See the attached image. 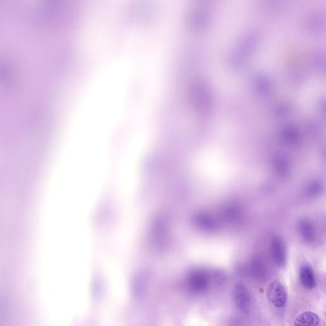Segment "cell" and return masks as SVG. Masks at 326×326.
<instances>
[{"label":"cell","mask_w":326,"mask_h":326,"mask_svg":"<svg viewBox=\"0 0 326 326\" xmlns=\"http://www.w3.org/2000/svg\"><path fill=\"white\" fill-rule=\"evenodd\" d=\"M267 297L275 307L283 308L286 304L288 295L283 284L276 281L269 284L267 289Z\"/></svg>","instance_id":"6da1fadb"},{"label":"cell","mask_w":326,"mask_h":326,"mask_svg":"<svg viewBox=\"0 0 326 326\" xmlns=\"http://www.w3.org/2000/svg\"><path fill=\"white\" fill-rule=\"evenodd\" d=\"M234 297L238 308L243 312H247L250 307L251 298L248 290L244 284H238L235 286Z\"/></svg>","instance_id":"7a4b0ae2"},{"label":"cell","mask_w":326,"mask_h":326,"mask_svg":"<svg viewBox=\"0 0 326 326\" xmlns=\"http://www.w3.org/2000/svg\"><path fill=\"white\" fill-rule=\"evenodd\" d=\"M320 320L318 315L312 312H306L299 315L295 321V326H318Z\"/></svg>","instance_id":"277c9868"},{"label":"cell","mask_w":326,"mask_h":326,"mask_svg":"<svg viewBox=\"0 0 326 326\" xmlns=\"http://www.w3.org/2000/svg\"><path fill=\"white\" fill-rule=\"evenodd\" d=\"M323 313H324V315L326 317V304L324 306H323Z\"/></svg>","instance_id":"5b68a950"},{"label":"cell","mask_w":326,"mask_h":326,"mask_svg":"<svg viewBox=\"0 0 326 326\" xmlns=\"http://www.w3.org/2000/svg\"><path fill=\"white\" fill-rule=\"evenodd\" d=\"M300 281L304 288L313 289L316 287V280L314 273L311 267L307 264L301 267L300 272Z\"/></svg>","instance_id":"3957f363"}]
</instances>
